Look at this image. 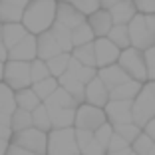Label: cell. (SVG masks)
<instances>
[{
  "label": "cell",
  "instance_id": "cell-1",
  "mask_svg": "<svg viewBox=\"0 0 155 155\" xmlns=\"http://www.w3.org/2000/svg\"><path fill=\"white\" fill-rule=\"evenodd\" d=\"M58 14V0H30V4L24 8L22 24L28 28V32L38 36V34L50 30L56 22Z\"/></svg>",
  "mask_w": 155,
  "mask_h": 155
},
{
  "label": "cell",
  "instance_id": "cell-2",
  "mask_svg": "<svg viewBox=\"0 0 155 155\" xmlns=\"http://www.w3.org/2000/svg\"><path fill=\"white\" fill-rule=\"evenodd\" d=\"M46 155H82L76 139V127L48 131V151H46Z\"/></svg>",
  "mask_w": 155,
  "mask_h": 155
},
{
  "label": "cell",
  "instance_id": "cell-3",
  "mask_svg": "<svg viewBox=\"0 0 155 155\" xmlns=\"http://www.w3.org/2000/svg\"><path fill=\"white\" fill-rule=\"evenodd\" d=\"M117 64L129 74L131 80H137V82H141V84L149 82V76H147V64H145V54H143L141 50H137V48H133V46L121 50V56H119Z\"/></svg>",
  "mask_w": 155,
  "mask_h": 155
},
{
  "label": "cell",
  "instance_id": "cell-4",
  "mask_svg": "<svg viewBox=\"0 0 155 155\" xmlns=\"http://www.w3.org/2000/svg\"><path fill=\"white\" fill-rule=\"evenodd\" d=\"M153 117H155V94L149 84H143V90L133 100V123L143 129Z\"/></svg>",
  "mask_w": 155,
  "mask_h": 155
},
{
  "label": "cell",
  "instance_id": "cell-5",
  "mask_svg": "<svg viewBox=\"0 0 155 155\" xmlns=\"http://www.w3.org/2000/svg\"><path fill=\"white\" fill-rule=\"evenodd\" d=\"M32 62H16L8 60L4 64V84L12 90H24L32 86Z\"/></svg>",
  "mask_w": 155,
  "mask_h": 155
},
{
  "label": "cell",
  "instance_id": "cell-6",
  "mask_svg": "<svg viewBox=\"0 0 155 155\" xmlns=\"http://www.w3.org/2000/svg\"><path fill=\"white\" fill-rule=\"evenodd\" d=\"M104 123H107V115H105L104 107L91 104H80L76 110V129H87V131H96Z\"/></svg>",
  "mask_w": 155,
  "mask_h": 155
},
{
  "label": "cell",
  "instance_id": "cell-7",
  "mask_svg": "<svg viewBox=\"0 0 155 155\" xmlns=\"http://www.w3.org/2000/svg\"><path fill=\"white\" fill-rule=\"evenodd\" d=\"M12 143L24 147V149H30L34 153L46 155V151H48V133L38 129V127H28V129H22V131L14 133Z\"/></svg>",
  "mask_w": 155,
  "mask_h": 155
},
{
  "label": "cell",
  "instance_id": "cell-8",
  "mask_svg": "<svg viewBox=\"0 0 155 155\" xmlns=\"http://www.w3.org/2000/svg\"><path fill=\"white\" fill-rule=\"evenodd\" d=\"M127 26H129V36H131L133 48L145 52V50H149L151 46H155V38H153V34L149 32V28H147L145 14H137Z\"/></svg>",
  "mask_w": 155,
  "mask_h": 155
},
{
  "label": "cell",
  "instance_id": "cell-9",
  "mask_svg": "<svg viewBox=\"0 0 155 155\" xmlns=\"http://www.w3.org/2000/svg\"><path fill=\"white\" fill-rule=\"evenodd\" d=\"M94 46H96V62H97V70L105 68V66L117 64L119 56H121V48L115 46L110 38H96L94 40Z\"/></svg>",
  "mask_w": 155,
  "mask_h": 155
},
{
  "label": "cell",
  "instance_id": "cell-10",
  "mask_svg": "<svg viewBox=\"0 0 155 155\" xmlns=\"http://www.w3.org/2000/svg\"><path fill=\"white\" fill-rule=\"evenodd\" d=\"M107 121L111 125H121V123H131L133 121V101H123V100H110V104L104 107Z\"/></svg>",
  "mask_w": 155,
  "mask_h": 155
},
{
  "label": "cell",
  "instance_id": "cell-11",
  "mask_svg": "<svg viewBox=\"0 0 155 155\" xmlns=\"http://www.w3.org/2000/svg\"><path fill=\"white\" fill-rule=\"evenodd\" d=\"M36 58H38V38L34 34H28L20 44H16L12 50H8V60L34 62Z\"/></svg>",
  "mask_w": 155,
  "mask_h": 155
},
{
  "label": "cell",
  "instance_id": "cell-12",
  "mask_svg": "<svg viewBox=\"0 0 155 155\" xmlns=\"http://www.w3.org/2000/svg\"><path fill=\"white\" fill-rule=\"evenodd\" d=\"M86 104L97 105V107H105L110 104V90L101 82V78H94L90 84H86Z\"/></svg>",
  "mask_w": 155,
  "mask_h": 155
},
{
  "label": "cell",
  "instance_id": "cell-13",
  "mask_svg": "<svg viewBox=\"0 0 155 155\" xmlns=\"http://www.w3.org/2000/svg\"><path fill=\"white\" fill-rule=\"evenodd\" d=\"M56 20H58L60 24L68 26L70 30H74V28H78L80 24L86 22V14H82L74 4H70V2H58V14H56Z\"/></svg>",
  "mask_w": 155,
  "mask_h": 155
},
{
  "label": "cell",
  "instance_id": "cell-14",
  "mask_svg": "<svg viewBox=\"0 0 155 155\" xmlns=\"http://www.w3.org/2000/svg\"><path fill=\"white\" fill-rule=\"evenodd\" d=\"M87 24L91 26L96 38H105L110 34V30L114 28V18H111V12L105 8H100L97 12L90 14L87 16Z\"/></svg>",
  "mask_w": 155,
  "mask_h": 155
},
{
  "label": "cell",
  "instance_id": "cell-15",
  "mask_svg": "<svg viewBox=\"0 0 155 155\" xmlns=\"http://www.w3.org/2000/svg\"><path fill=\"white\" fill-rule=\"evenodd\" d=\"M38 58L44 60V62H48L50 58H54V56L62 54V46L58 44V40H56V36L52 34V30H46V32L38 34Z\"/></svg>",
  "mask_w": 155,
  "mask_h": 155
},
{
  "label": "cell",
  "instance_id": "cell-16",
  "mask_svg": "<svg viewBox=\"0 0 155 155\" xmlns=\"http://www.w3.org/2000/svg\"><path fill=\"white\" fill-rule=\"evenodd\" d=\"M97 76L101 78V82L107 86V90H110V91L114 90V87L125 84L127 80H131L129 74L125 72L119 64H111V66H105V68H100V70H97Z\"/></svg>",
  "mask_w": 155,
  "mask_h": 155
},
{
  "label": "cell",
  "instance_id": "cell-17",
  "mask_svg": "<svg viewBox=\"0 0 155 155\" xmlns=\"http://www.w3.org/2000/svg\"><path fill=\"white\" fill-rule=\"evenodd\" d=\"M28 28L24 26L22 22H10V24H2V40H4V46L8 50H12L16 44L24 40L28 36Z\"/></svg>",
  "mask_w": 155,
  "mask_h": 155
},
{
  "label": "cell",
  "instance_id": "cell-18",
  "mask_svg": "<svg viewBox=\"0 0 155 155\" xmlns=\"http://www.w3.org/2000/svg\"><path fill=\"white\" fill-rule=\"evenodd\" d=\"M58 82H60V86L64 87L68 94H72V96L76 97L78 104H84V101H86V84L80 82L72 72L62 74V76L58 78Z\"/></svg>",
  "mask_w": 155,
  "mask_h": 155
},
{
  "label": "cell",
  "instance_id": "cell-19",
  "mask_svg": "<svg viewBox=\"0 0 155 155\" xmlns=\"http://www.w3.org/2000/svg\"><path fill=\"white\" fill-rule=\"evenodd\" d=\"M110 12H111V18H114V24H129L139 14L133 0H119L115 6L110 8Z\"/></svg>",
  "mask_w": 155,
  "mask_h": 155
},
{
  "label": "cell",
  "instance_id": "cell-20",
  "mask_svg": "<svg viewBox=\"0 0 155 155\" xmlns=\"http://www.w3.org/2000/svg\"><path fill=\"white\" fill-rule=\"evenodd\" d=\"M76 110L78 107H54L50 111L52 129H64L76 125Z\"/></svg>",
  "mask_w": 155,
  "mask_h": 155
},
{
  "label": "cell",
  "instance_id": "cell-21",
  "mask_svg": "<svg viewBox=\"0 0 155 155\" xmlns=\"http://www.w3.org/2000/svg\"><path fill=\"white\" fill-rule=\"evenodd\" d=\"M143 90V84L137 82V80H127L125 84L121 86L114 87L110 91V100H123V101H133L137 96H139V91Z\"/></svg>",
  "mask_w": 155,
  "mask_h": 155
},
{
  "label": "cell",
  "instance_id": "cell-22",
  "mask_svg": "<svg viewBox=\"0 0 155 155\" xmlns=\"http://www.w3.org/2000/svg\"><path fill=\"white\" fill-rule=\"evenodd\" d=\"M44 105L48 107V110H54V107H78L80 104L76 101V97H74L72 94H68L64 87L60 86L58 90L44 101Z\"/></svg>",
  "mask_w": 155,
  "mask_h": 155
},
{
  "label": "cell",
  "instance_id": "cell-23",
  "mask_svg": "<svg viewBox=\"0 0 155 155\" xmlns=\"http://www.w3.org/2000/svg\"><path fill=\"white\" fill-rule=\"evenodd\" d=\"M52 34L56 36V40H58V44L62 46V50L68 52V54H72L74 50V40H72V30H70L68 26H64V24H60L58 20H56L54 24H52Z\"/></svg>",
  "mask_w": 155,
  "mask_h": 155
},
{
  "label": "cell",
  "instance_id": "cell-24",
  "mask_svg": "<svg viewBox=\"0 0 155 155\" xmlns=\"http://www.w3.org/2000/svg\"><path fill=\"white\" fill-rule=\"evenodd\" d=\"M72 58H76L78 62H82L84 66L97 68V62H96V46H94V42L84 44V46H76V48L72 50Z\"/></svg>",
  "mask_w": 155,
  "mask_h": 155
},
{
  "label": "cell",
  "instance_id": "cell-25",
  "mask_svg": "<svg viewBox=\"0 0 155 155\" xmlns=\"http://www.w3.org/2000/svg\"><path fill=\"white\" fill-rule=\"evenodd\" d=\"M68 72H72L74 76L84 84H90L94 78H97V68H91V66H84L82 62H78L76 58L70 60V66H68Z\"/></svg>",
  "mask_w": 155,
  "mask_h": 155
},
{
  "label": "cell",
  "instance_id": "cell-26",
  "mask_svg": "<svg viewBox=\"0 0 155 155\" xmlns=\"http://www.w3.org/2000/svg\"><path fill=\"white\" fill-rule=\"evenodd\" d=\"M18 110V104H16V94L8 84L0 82V111L12 115L14 111Z\"/></svg>",
  "mask_w": 155,
  "mask_h": 155
},
{
  "label": "cell",
  "instance_id": "cell-27",
  "mask_svg": "<svg viewBox=\"0 0 155 155\" xmlns=\"http://www.w3.org/2000/svg\"><path fill=\"white\" fill-rule=\"evenodd\" d=\"M40 97L36 96V91L32 87H24V90L16 91V104H18L20 110H28V111H34L40 105Z\"/></svg>",
  "mask_w": 155,
  "mask_h": 155
},
{
  "label": "cell",
  "instance_id": "cell-28",
  "mask_svg": "<svg viewBox=\"0 0 155 155\" xmlns=\"http://www.w3.org/2000/svg\"><path fill=\"white\" fill-rule=\"evenodd\" d=\"M107 38H110L115 46H119L121 50H125V48L131 46V36H129V26L127 24H114V28L110 30Z\"/></svg>",
  "mask_w": 155,
  "mask_h": 155
},
{
  "label": "cell",
  "instance_id": "cell-29",
  "mask_svg": "<svg viewBox=\"0 0 155 155\" xmlns=\"http://www.w3.org/2000/svg\"><path fill=\"white\" fill-rule=\"evenodd\" d=\"M24 18V8L14 6L10 2L0 0V22L2 24H10V22H22Z\"/></svg>",
  "mask_w": 155,
  "mask_h": 155
},
{
  "label": "cell",
  "instance_id": "cell-30",
  "mask_svg": "<svg viewBox=\"0 0 155 155\" xmlns=\"http://www.w3.org/2000/svg\"><path fill=\"white\" fill-rule=\"evenodd\" d=\"M70 60H72V54H68V52H62V54H58V56H54V58L48 60L46 64H48V68H50L52 78H60L62 74L68 72Z\"/></svg>",
  "mask_w": 155,
  "mask_h": 155
},
{
  "label": "cell",
  "instance_id": "cell-31",
  "mask_svg": "<svg viewBox=\"0 0 155 155\" xmlns=\"http://www.w3.org/2000/svg\"><path fill=\"white\" fill-rule=\"evenodd\" d=\"M60 87V82L56 80V78H46V80H42V82H36V84H32V90L36 91V96L40 97L42 101H46L48 97L54 94L56 90Z\"/></svg>",
  "mask_w": 155,
  "mask_h": 155
},
{
  "label": "cell",
  "instance_id": "cell-32",
  "mask_svg": "<svg viewBox=\"0 0 155 155\" xmlns=\"http://www.w3.org/2000/svg\"><path fill=\"white\" fill-rule=\"evenodd\" d=\"M72 40H74V48H76V46L90 44V42L96 40V34H94L91 26L87 24V20L84 24H80L78 28H74V30H72Z\"/></svg>",
  "mask_w": 155,
  "mask_h": 155
},
{
  "label": "cell",
  "instance_id": "cell-33",
  "mask_svg": "<svg viewBox=\"0 0 155 155\" xmlns=\"http://www.w3.org/2000/svg\"><path fill=\"white\" fill-rule=\"evenodd\" d=\"M32 119H34V127L42 129V131H52V119H50V111L44 104H40L36 110L32 111Z\"/></svg>",
  "mask_w": 155,
  "mask_h": 155
},
{
  "label": "cell",
  "instance_id": "cell-34",
  "mask_svg": "<svg viewBox=\"0 0 155 155\" xmlns=\"http://www.w3.org/2000/svg\"><path fill=\"white\" fill-rule=\"evenodd\" d=\"M28 127H34V119H32V111L28 110H16L12 114V129L14 133L16 131H22V129H28Z\"/></svg>",
  "mask_w": 155,
  "mask_h": 155
},
{
  "label": "cell",
  "instance_id": "cell-35",
  "mask_svg": "<svg viewBox=\"0 0 155 155\" xmlns=\"http://www.w3.org/2000/svg\"><path fill=\"white\" fill-rule=\"evenodd\" d=\"M114 129H115V133H119V135L123 137V139H127L129 143H133L139 137V133L143 131L139 125H135V123H121V125H114Z\"/></svg>",
  "mask_w": 155,
  "mask_h": 155
},
{
  "label": "cell",
  "instance_id": "cell-36",
  "mask_svg": "<svg viewBox=\"0 0 155 155\" xmlns=\"http://www.w3.org/2000/svg\"><path fill=\"white\" fill-rule=\"evenodd\" d=\"M32 84H36V82H42V80H46V78H50L52 74H50V68H48V64H46L44 60H40V58H36L32 62Z\"/></svg>",
  "mask_w": 155,
  "mask_h": 155
},
{
  "label": "cell",
  "instance_id": "cell-37",
  "mask_svg": "<svg viewBox=\"0 0 155 155\" xmlns=\"http://www.w3.org/2000/svg\"><path fill=\"white\" fill-rule=\"evenodd\" d=\"M153 143H155L153 139H151L145 131H141V133H139V137L131 143V149L135 151V153H139V155H147V153H149V149L153 147Z\"/></svg>",
  "mask_w": 155,
  "mask_h": 155
},
{
  "label": "cell",
  "instance_id": "cell-38",
  "mask_svg": "<svg viewBox=\"0 0 155 155\" xmlns=\"http://www.w3.org/2000/svg\"><path fill=\"white\" fill-rule=\"evenodd\" d=\"M114 133H115L114 125L107 121V123H104L100 129H96V131H94V137H96L97 141H100L101 145L107 149V145H110V141H111V137H114Z\"/></svg>",
  "mask_w": 155,
  "mask_h": 155
},
{
  "label": "cell",
  "instance_id": "cell-39",
  "mask_svg": "<svg viewBox=\"0 0 155 155\" xmlns=\"http://www.w3.org/2000/svg\"><path fill=\"white\" fill-rule=\"evenodd\" d=\"M74 6H76L82 14L90 16V14L97 12V10L101 8V2L100 0H74Z\"/></svg>",
  "mask_w": 155,
  "mask_h": 155
},
{
  "label": "cell",
  "instance_id": "cell-40",
  "mask_svg": "<svg viewBox=\"0 0 155 155\" xmlns=\"http://www.w3.org/2000/svg\"><path fill=\"white\" fill-rule=\"evenodd\" d=\"M14 129H12V115L0 111V139H12Z\"/></svg>",
  "mask_w": 155,
  "mask_h": 155
},
{
  "label": "cell",
  "instance_id": "cell-41",
  "mask_svg": "<svg viewBox=\"0 0 155 155\" xmlns=\"http://www.w3.org/2000/svg\"><path fill=\"white\" fill-rule=\"evenodd\" d=\"M127 147H131V143H129L127 139H123L119 133H114V137H111L110 145H107V153H115V151L127 149Z\"/></svg>",
  "mask_w": 155,
  "mask_h": 155
},
{
  "label": "cell",
  "instance_id": "cell-42",
  "mask_svg": "<svg viewBox=\"0 0 155 155\" xmlns=\"http://www.w3.org/2000/svg\"><path fill=\"white\" fill-rule=\"evenodd\" d=\"M82 155H107V149H105L96 137H94V139H91V141L82 149Z\"/></svg>",
  "mask_w": 155,
  "mask_h": 155
},
{
  "label": "cell",
  "instance_id": "cell-43",
  "mask_svg": "<svg viewBox=\"0 0 155 155\" xmlns=\"http://www.w3.org/2000/svg\"><path fill=\"white\" fill-rule=\"evenodd\" d=\"M143 54H145V64H147V76H149V82H155V46H151L149 50H145Z\"/></svg>",
  "mask_w": 155,
  "mask_h": 155
},
{
  "label": "cell",
  "instance_id": "cell-44",
  "mask_svg": "<svg viewBox=\"0 0 155 155\" xmlns=\"http://www.w3.org/2000/svg\"><path fill=\"white\" fill-rule=\"evenodd\" d=\"M139 14H155V0H133Z\"/></svg>",
  "mask_w": 155,
  "mask_h": 155
},
{
  "label": "cell",
  "instance_id": "cell-45",
  "mask_svg": "<svg viewBox=\"0 0 155 155\" xmlns=\"http://www.w3.org/2000/svg\"><path fill=\"white\" fill-rule=\"evenodd\" d=\"M76 139H78V145H80V151H82L84 147L94 139V131H87V129H76Z\"/></svg>",
  "mask_w": 155,
  "mask_h": 155
},
{
  "label": "cell",
  "instance_id": "cell-46",
  "mask_svg": "<svg viewBox=\"0 0 155 155\" xmlns=\"http://www.w3.org/2000/svg\"><path fill=\"white\" fill-rule=\"evenodd\" d=\"M6 155H40V153H34V151H30V149H24V147H20V145L10 143Z\"/></svg>",
  "mask_w": 155,
  "mask_h": 155
},
{
  "label": "cell",
  "instance_id": "cell-47",
  "mask_svg": "<svg viewBox=\"0 0 155 155\" xmlns=\"http://www.w3.org/2000/svg\"><path fill=\"white\" fill-rule=\"evenodd\" d=\"M6 60H8V48L2 40V22H0V62H6Z\"/></svg>",
  "mask_w": 155,
  "mask_h": 155
},
{
  "label": "cell",
  "instance_id": "cell-48",
  "mask_svg": "<svg viewBox=\"0 0 155 155\" xmlns=\"http://www.w3.org/2000/svg\"><path fill=\"white\" fill-rule=\"evenodd\" d=\"M143 131H145V133H147V135H149V137H151V139H153V141H155V117H153V119H151V121H149V123H147L145 127H143Z\"/></svg>",
  "mask_w": 155,
  "mask_h": 155
},
{
  "label": "cell",
  "instance_id": "cell-49",
  "mask_svg": "<svg viewBox=\"0 0 155 155\" xmlns=\"http://www.w3.org/2000/svg\"><path fill=\"white\" fill-rule=\"evenodd\" d=\"M145 20H147V28H149V32L153 34V38H155V14H145Z\"/></svg>",
  "mask_w": 155,
  "mask_h": 155
},
{
  "label": "cell",
  "instance_id": "cell-50",
  "mask_svg": "<svg viewBox=\"0 0 155 155\" xmlns=\"http://www.w3.org/2000/svg\"><path fill=\"white\" fill-rule=\"evenodd\" d=\"M4 2H10V4L20 6V8H26V6L30 4V0H4Z\"/></svg>",
  "mask_w": 155,
  "mask_h": 155
},
{
  "label": "cell",
  "instance_id": "cell-51",
  "mask_svg": "<svg viewBox=\"0 0 155 155\" xmlns=\"http://www.w3.org/2000/svg\"><path fill=\"white\" fill-rule=\"evenodd\" d=\"M119 0H101V8H105V10H110L111 6H115Z\"/></svg>",
  "mask_w": 155,
  "mask_h": 155
},
{
  "label": "cell",
  "instance_id": "cell-52",
  "mask_svg": "<svg viewBox=\"0 0 155 155\" xmlns=\"http://www.w3.org/2000/svg\"><path fill=\"white\" fill-rule=\"evenodd\" d=\"M8 151V139H0V155H6Z\"/></svg>",
  "mask_w": 155,
  "mask_h": 155
},
{
  "label": "cell",
  "instance_id": "cell-53",
  "mask_svg": "<svg viewBox=\"0 0 155 155\" xmlns=\"http://www.w3.org/2000/svg\"><path fill=\"white\" fill-rule=\"evenodd\" d=\"M131 147H127V149H121V151H115V153H107V155H131Z\"/></svg>",
  "mask_w": 155,
  "mask_h": 155
},
{
  "label": "cell",
  "instance_id": "cell-54",
  "mask_svg": "<svg viewBox=\"0 0 155 155\" xmlns=\"http://www.w3.org/2000/svg\"><path fill=\"white\" fill-rule=\"evenodd\" d=\"M2 78H4V62H0V82H2Z\"/></svg>",
  "mask_w": 155,
  "mask_h": 155
},
{
  "label": "cell",
  "instance_id": "cell-55",
  "mask_svg": "<svg viewBox=\"0 0 155 155\" xmlns=\"http://www.w3.org/2000/svg\"><path fill=\"white\" fill-rule=\"evenodd\" d=\"M147 155H155V143H153V147L149 149V153H147Z\"/></svg>",
  "mask_w": 155,
  "mask_h": 155
},
{
  "label": "cell",
  "instance_id": "cell-56",
  "mask_svg": "<svg viewBox=\"0 0 155 155\" xmlns=\"http://www.w3.org/2000/svg\"><path fill=\"white\" fill-rule=\"evenodd\" d=\"M147 84L151 86V90H153V94H155V82H147Z\"/></svg>",
  "mask_w": 155,
  "mask_h": 155
},
{
  "label": "cell",
  "instance_id": "cell-57",
  "mask_svg": "<svg viewBox=\"0 0 155 155\" xmlns=\"http://www.w3.org/2000/svg\"><path fill=\"white\" fill-rule=\"evenodd\" d=\"M58 2H70V4H74V0H58Z\"/></svg>",
  "mask_w": 155,
  "mask_h": 155
},
{
  "label": "cell",
  "instance_id": "cell-58",
  "mask_svg": "<svg viewBox=\"0 0 155 155\" xmlns=\"http://www.w3.org/2000/svg\"><path fill=\"white\" fill-rule=\"evenodd\" d=\"M131 155H139V153H135V151H131Z\"/></svg>",
  "mask_w": 155,
  "mask_h": 155
},
{
  "label": "cell",
  "instance_id": "cell-59",
  "mask_svg": "<svg viewBox=\"0 0 155 155\" xmlns=\"http://www.w3.org/2000/svg\"><path fill=\"white\" fill-rule=\"evenodd\" d=\"M100 2H101V0H100Z\"/></svg>",
  "mask_w": 155,
  "mask_h": 155
}]
</instances>
